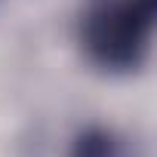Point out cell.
Instances as JSON below:
<instances>
[{
	"instance_id": "cell-1",
	"label": "cell",
	"mask_w": 157,
	"mask_h": 157,
	"mask_svg": "<svg viewBox=\"0 0 157 157\" xmlns=\"http://www.w3.org/2000/svg\"><path fill=\"white\" fill-rule=\"evenodd\" d=\"M154 0H86L80 46L102 71H136L151 52Z\"/></svg>"
},
{
	"instance_id": "cell-2",
	"label": "cell",
	"mask_w": 157,
	"mask_h": 157,
	"mask_svg": "<svg viewBox=\"0 0 157 157\" xmlns=\"http://www.w3.org/2000/svg\"><path fill=\"white\" fill-rule=\"evenodd\" d=\"M68 157H142L139 145L108 126H86L74 136Z\"/></svg>"
}]
</instances>
